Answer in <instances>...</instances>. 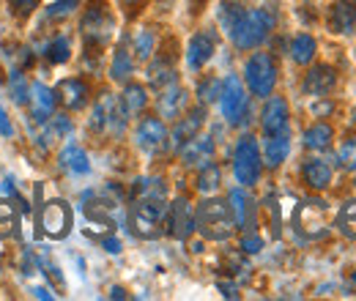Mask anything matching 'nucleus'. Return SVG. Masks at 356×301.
<instances>
[{
  "mask_svg": "<svg viewBox=\"0 0 356 301\" xmlns=\"http://www.w3.org/2000/svg\"><path fill=\"white\" fill-rule=\"evenodd\" d=\"M220 17H222V28L227 31V36L241 49H252L261 42H266L271 28H274V17L264 8L241 11L238 6L225 3Z\"/></svg>",
  "mask_w": 356,
  "mask_h": 301,
  "instance_id": "obj_1",
  "label": "nucleus"
},
{
  "mask_svg": "<svg viewBox=\"0 0 356 301\" xmlns=\"http://www.w3.org/2000/svg\"><path fill=\"white\" fill-rule=\"evenodd\" d=\"M195 227L209 241H225V238H230V233L236 227L233 214H230V206L225 200H206V203H200L197 211H195Z\"/></svg>",
  "mask_w": 356,
  "mask_h": 301,
  "instance_id": "obj_2",
  "label": "nucleus"
},
{
  "mask_svg": "<svg viewBox=\"0 0 356 301\" xmlns=\"http://www.w3.org/2000/svg\"><path fill=\"white\" fill-rule=\"evenodd\" d=\"M165 200L156 197H137V203L132 206V227L137 236L143 238H156L165 227Z\"/></svg>",
  "mask_w": 356,
  "mask_h": 301,
  "instance_id": "obj_3",
  "label": "nucleus"
},
{
  "mask_svg": "<svg viewBox=\"0 0 356 301\" xmlns=\"http://www.w3.org/2000/svg\"><path fill=\"white\" fill-rule=\"evenodd\" d=\"M80 31H83V39H86V44H88L90 49H102L104 44L110 42L113 31H115V19L107 11V6L93 3V6H88L86 17H83Z\"/></svg>",
  "mask_w": 356,
  "mask_h": 301,
  "instance_id": "obj_4",
  "label": "nucleus"
},
{
  "mask_svg": "<svg viewBox=\"0 0 356 301\" xmlns=\"http://www.w3.org/2000/svg\"><path fill=\"white\" fill-rule=\"evenodd\" d=\"M244 77H247V86L255 96H271L274 83H277V66H274V58L268 52H255L247 66H244Z\"/></svg>",
  "mask_w": 356,
  "mask_h": 301,
  "instance_id": "obj_5",
  "label": "nucleus"
},
{
  "mask_svg": "<svg viewBox=\"0 0 356 301\" xmlns=\"http://www.w3.org/2000/svg\"><path fill=\"white\" fill-rule=\"evenodd\" d=\"M233 170L241 186H252L261 178V148L255 137H241L233 154Z\"/></svg>",
  "mask_w": 356,
  "mask_h": 301,
  "instance_id": "obj_6",
  "label": "nucleus"
},
{
  "mask_svg": "<svg viewBox=\"0 0 356 301\" xmlns=\"http://www.w3.org/2000/svg\"><path fill=\"white\" fill-rule=\"evenodd\" d=\"M220 104H222V115L230 124H241L244 115H247V107H250V99L244 93V86L236 74H230L222 83L220 90Z\"/></svg>",
  "mask_w": 356,
  "mask_h": 301,
  "instance_id": "obj_7",
  "label": "nucleus"
},
{
  "mask_svg": "<svg viewBox=\"0 0 356 301\" xmlns=\"http://www.w3.org/2000/svg\"><path fill=\"white\" fill-rule=\"evenodd\" d=\"M42 227L49 238H66L72 230V209L63 200H49L42 209Z\"/></svg>",
  "mask_w": 356,
  "mask_h": 301,
  "instance_id": "obj_8",
  "label": "nucleus"
},
{
  "mask_svg": "<svg viewBox=\"0 0 356 301\" xmlns=\"http://www.w3.org/2000/svg\"><path fill=\"white\" fill-rule=\"evenodd\" d=\"M124 110L121 104L107 93L96 107H93V118H90V127L99 131H113V134H121L124 131Z\"/></svg>",
  "mask_w": 356,
  "mask_h": 301,
  "instance_id": "obj_9",
  "label": "nucleus"
},
{
  "mask_svg": "<svg viewBox=\"0 0 356 301\" xmlns=\"http://www.w3.org/2000/svg\"><path fill=\"white\" fill-rule=\"evenodd\" d=\"M134 140L145 154H159L168 148V129L159 118H145L134 131Z\"/></svg>",
  "mask_w": 356,
  "mask_h": 301,
  "instance_id": "obj_10",
  "label": "nucleus"
},
{
  "mask_svg": "<svg viewBox=\"0 0 356 301\" xmlns=\"http://www.w3.org/2000/svg\"><path fill=\"white\" fill-rule=\"evenodd\" d=\"M261 127H264L266 137L288 131V101L285 99H280V96L268 99L266 107H264V115H261Z\"/></svg>",
  "mask_w": 356,
  "mask_h": 301,
  "instance_id": "obj_11",
  "label": "nucleus"
},
{
  "mask_svg": "<svg viewBox=\"0 0 356 301\" xmlns=\"http://www.w3.org/2000/svg\"><path fill=\"white\" fill-rule=\"evenodd\" d=\"M168 222H170V233L176 238H181V241L189 238V233L195 230V211H192L189 200L178 197L176 203L170 206V211H168Z\"/></svg>",
  "mask_w": 356,
  "mask_h": 301,
  "instance_id": "obj_12",
  "label": "nucleus"
},
{
  "mask_svg": "<svg viewBox=\"0 0 356 301\" xmlns=\"http://www.w3.org/2000/svg\"><path fill=\"white\" fill-rule=\"evenodd\" d=\"M323 203H305L296 214V225L305 230V236L310 238H318L326 233V222H323Z\"/></svg>",
  "mask_w": 356,
  "mask_h": 301,
  "instance_id": "obj_13",
  "label": "nucleus"
},
{
  "mask_svg": "<svg viewBox=\"0 0 356 301\" xmlns=\"http://www.w3.org/2000/svg\"><path fill=\"white\" fill-rule=\"evenodd\" d=\"M181 156H184V165L195 168V165H209L211 156H214V143L211 137H192L189 143L181 145Z\"/></svg>",
  "mask_w": 356,
  "mask_h": 301,
  "instance_id": "obj_14",
  "label": "nucleus"
},
{
  "mask_svg": "<svg viewBox=\"0 0 356 301\" xmlns=\"http://www.w3.org/2000/svg\"><path fill=\"white\" fill-rule=\"evenodd\" d=\"M329 25L334 33H356V0H340L329 11Z\"/></svg>",
  "mask_w": 356,
  "mask_h": 301,
  "instance_id": "obj_15",
  "label": "nucleus"
},
{
  "mask_svg": "<svg viewBox=\"0 0 356 301\" xmlns=\"http://www.w3.org/2000/svg\"><path fill=\"white\" fill-rule=\"evenodd\" d=\"M211 55H214V39L209 33H197V36H192V42L186 47V66L192 72H197L211 60Z\"/></svg>",
  "mask_w": 356,
  "mask_h": 301,
  "instance_id": "obj_16",
  "label": "nucleus"
},
{
  "mask_svg": "<svg viewBox=\"0 0 356 301\" xmlns=\"http://www.w3.org/2000/svg\"><path fill=\"white\" fill-rule=\"evenodd\" d=\"M334 86H337V74L332 66H315L305 77V93H310V96H323Z\"/></svg>",
  "mask_w": 356,
  "mask_h": 301,
  "instance_id": "obj_17",
  "label": "nucleus"
},
{
  "mask_svg": "<svg viewBox=\"0 0 356 301\" xmlns=\"http://www.w3.org/2000/svg\"><path fill=\"white\" fill-rule=\"evenodd\" d=\"M184 110H186V90L181 86H176V83L165 86L162 96H159V113L165 118H178Z\"/></svg>",
  "mask_w": 356,
  "mask_h": 301,
  "instance_id": "obj_18",
  "label": "nucleus"
},
{
  "mask_svg": "<svg viewBox=\"0 0 356 301\" xmlns=\"http://www.w3.org/2000/svg\"><path fill=\"white\" fill-rule=\"evenodd\" d=\"M58 96L69 110H83L88 104V86L83 80H63L58 86Z\"/></svg>",
  "mask_w": 356,
  "mask_h": 301,
  "instance_id": "obj_19",
  "label": "nucleus"
},
{
  "mask_svg": "<svg viewBox=\"0 0 356 301\" xmlns=\"http://www.w3.org/2000/svg\"><path fill=\"white\" fill-rule=\"evenodd\" d=\"M31 96H33V118L36 121H49L52 118V113H55V90H49L47 86L42 83H36V86L31 88Z\"/></svg>",
  "mask_w": 356,
  "mask_h": 301,
  "instance_id": "obj_20",
  "label": "nucleus"
},
{
  "mask_svg": "<svg viewBox=\"0 0 356 301\" xmlns=\"http://www.w3.org/2000/svg\"><path fill=\"white\" fill-rule=\"evenodd\" d=\"M302 178H305V184H307L310 189L321 192V189H326L329 181H332V168H329L323 159H310V162L302 168Z\"/></svg>",
  "mask_w": 356,
  "mask_h": 301,
  "instance_id": "obj_21",
  "label": "nucleus"
},
{
  "mask_svg": "<svg viewBox=\"0 0 356 301\" xmlns=\"http://www.w3.org/2000/svg\"><path fill=\"white\" fill-rule=\"evenodd\" d=\"M288 151H291L288 131H282V134H271V137H266V145H264V159H266L268 168H277V165L285 162Z\"/></svg>",
  "mask_w": 356,
  "mask_h": 301,
  "instance_id": "obj_22",
  "label": "nucleus"
},
{
  "mask_svg": "<svg viewBox=\"0 0 356 301\" xmlns=\"http://www.w3.org/2000/svg\"><path fill=\"white\" fill-rule=\"evenodd\" d=\"M58 162H60V168H63V170L72 172V175H86V172L90 170L88 154H86L83 148H77V145L63 148V151H60V156H58Z\"/></svg>",
  "mask_w": 356,
  "mask_h": 301,
  "instance_id": "obj_23",
  "label": "nucleus"
},
{
  "mask_svg": "<svg viewBox=\"0 0 356 301\" xmlns=\"http://www.w3.org/2000/svg\"><path fill=\"white\" fill-rule=\"evenodd\" d=\"M227 206H230V214H233L236 227H250V219H252V216H250V211H252V200H250V195H247L244 189H233Z\"/></svg>",
  "mask_w": 356,
  "mask_h": 301,
  "instance_id": "obj_24",
  "label": "nucleus"
},
{
  "mask_svg": "<svg viewBox=\"0 0 356 301\" xmlns=\"http://www.w3.org/2000/svg\"><path fill=\"white\" fill-rule=\"evenodd\" d=\"M200 127H203V110L189 113V115L176 127V131H173V148H181L184 143H189V140L197 134Z\"/></svg>",
  "mask_w": 356,
  "mask_h": 301,
  "instance_id": "obj_25",
  "label": "nucleus"
},
{
  "mask_svg": "<svg viewBox=\"0 0 356 301\" xmlns=\"http://www.w3.org/2000/svg\"><path fill=\"white\" fill-rule=\"evenodd\" d=\"M132 55H129V49L121 44L118 47V52H115V58H113V66H110V74H113V80L115 83H124V80H129L132 77Z\"/></svg>",
  "mask_w": 356,
  "mask_h": 301,
  "instance_id": "obj_26",
  "label": "nucleus"
},
{
  "mask_svg": "<svg viewBox=\"0 0 356 301\" xmlns=\"http://www.w3.org/2000/svg\"><path fill=\"white\" fill-rule=\"evenodd\" d=\"M121 104H124V113H127V115H137V113H143V107L148 104L145 88L143 86H127L124 96H121Z\"/></svg>",
  "mask_w": 356,
  "mask_h": 301,
  "instance_id": "obj_27",
  "label": "nucleus"
},
{
  "mask_svg": "<svg viewBox=\"0 0 356 301\" xmlns=\"http://www.w3.org/2000/svg\"><path fill=\"white\" fill-rule=\"evenodd\" d=\"M315 39L312 36H307V33H302V36H296L293 42H291V58L296 60V63H310L312 58H315Z\"/></svg>",
  "mask_w": 356,
  "mask_h": 301,
  "instance_id": "obj_28",
  "label": "nucleus"
},
{
  "mask_svg": "<svg viewBox=\"0 0 356 301\" xmlns=\"http://www.w3.org/2000/svg\"><path fill=\"white\" fill-rule=\"evenodd\" d=\"M329 143H332V127H326V124H315L305 131V145L310 151H323V148H329Z\"/></svg>",
  "mask_w": 356,
  "mask_h": 301,
  "instance_id": "obj_29",
  "label": "nucleus"
},
{
  "mask_svg": "<svg viewBox=\"0 0 356 301\" xmlns=\"http://www.w3.org/2000/svg\"><path fill=\"white\" fill-rule=\"evenodd\" d=\"M148 83L156 88H165V86H170V83H176V72H173V66L165 63V60L151 63V66H148Z\"/></svg>",
  "mask_w": 356,
  "mask_h": 301,
  "instance_id": "obj_30",
  "label": "nucleus"
},
{
  "mask_svg": "<svg viewBox=\"0 0 356 301\" xmlns=\"http://www.w3.org/2000/svg\"><path fill=\"white\" fill-rule=\"evenodd\" d=\"M168 189L159 178H140L134 184V197H156V200H165Z\"/></svg>",
  "mask_w": 356,
  "mask_h": 301,
  "instance_id": "obj_31",
  "label": "nucleus"
},
{
  "mask_svg": "<svg viewBox=\"0 0 356 301\" xmlns=\"http://www.w3.org/2000/svg\"><path fill=\"white\" fill-rule=\"evenodd\" d=\"M47 60L49 63H66L69 60V55H72V44L66 36H58V39H52V42L47 44Z\"/></svg>",
  "mask_w": 356,
  "mask_h": 301,
  "instance_id": "obj_32",
  "label": "nucleus"
},
{
  "mask_svg": "<svg viewBox=\"0 0 356 301\" xmlns=\"http://www.w3.org/2000/svg\"><path fill=\"white\" fill-rule=\"evenodd\" d=\"M337 227H340L343 236L356 238V200L346 203V206L340 209V214H337Z\"/></svg>",
  "mask_w": 356,
  "mask_h": 301,
  "instance_id": "obj_33",
  "label": "nucleus"
},
{
  "mask_svg": "<svg viewBox=\"0 0 356 301\" xmlns=\"http://www.w3.org/2000/svg\"><path fill=\"white\" fill-rule=\"evenodd\" d=\"M217 186H220V168L209 162V165H203V170L197 175V189L203 195H211V192H217Z\"/></svg>",
  "mask_w": 356,
  "mask_h": 301,
  "instance_id": "obj_34",
  "label": "nucleus"
},
{
  "mask_svg": "<svg viewBox=\"0 0 356 301\" xmlns=\"http://www.w3.org/2000/svg\"><path fill=\"white\" fill-rule=\"evenodd\" d=\"M8 93H11V99H14L17 104H25V101H28L31 88L25 83L22 72H11V74H8Z\"/></svg>",
  "mask_w": 356,
  "mask_h": 301,
  "instance_id": "obj_35",
  "label": "nucleus"
},
{
  "mask_svg": "<svg viewBox=\"0 0 356 301\" xmlns=\"http://www.w3.org/2000/svg\"><path fill=\"white\" fill-rule=\"evenodd\" d=\"M337 162L346 168V170H356V137L343 140L340 151H337Z\"/></svg>",
  "mask_w": 356,
  "mask_h": 301,
  "instance_id": "obj_36",
  "label": "nucleus"
},
{
  "mask_svg": "<svg viewBox=\"0 0 356 301\" xmlns=\"http://www.w3.org/2000/svg\"><path fill=\"white\" fill-rule=\"evenodd\" d=\"M69 129H72V121L66 115H55L52 113V121H49V127L44 131V140H60L63 134H69Z\"/></svg>",
  "mask_w": 356,
  "mask_h": 301,
  "instance_id": "obj_37",
  "label": "nucleus"
},
{
  "mask_svg": "<svg viewBox=\"0 0 356 301\" xmlns=\"http://www.w3.org/2000/svg\"><path fill=\"white\" fill-rule=\"evenodd\" d=\"M151 52H154V33L151 31H140L134 36V55L140 60H145V58H151Z\"/></svg>",
  "mask_w": 356,
  "mask_h": 301,
  "instance_id": "obj_38",
  "label": "nucleus"
},
{
  "mask_svg": "<svg viewBox=\"0 0 356 301\" xmlns=\"http://www.w3.org/2000/svg\"><path fill=\"white\" fill-rule=\"evenodd\" d=\"M80 6V0H58L47 8V17L49 19H66L69 14H74V8Z\"/></svg>",
  "mask_w": 356,
  "mask_h": 301,
  "instance_id": "obj_39",
  "label": "nucleus"
},
{
  "mask_svg": "<svg viewBox=\"0 0 356 301\" xmlns=\"http://www.w3.org/2000/svg\"><path fill=\"white\" fill-rule=\"evenodd\" d=\"M220 90H222V83L220 80H203L200 86H197V96L203 99V101H214V99H220Z\"/></svg>",
  "mask_w": 356,
  "mask_h": 301,
  "instance_id": "obj_40",
  "label": "nucleus"
},
{
  "mask_svg": "<svg viewBox=\"0 0 356 301\" xmlns=\"http://www.w3.org/2000/svg\"><path fill=\"white\" fill-rule=\"evenodd\" d=\"M241 250H244L247 255H255V252L264 250V238H261V236H244V238H241Z\"/></svg>",
  "mask_w": 356,
  "mask_h": 301,
  "instance_id": "obj_41",
  "label": "nucleus"
},
{
  "mask_svg": "<svg viewBox=\"0 0 356 301\" xmlns=\"http://www.w3.org/2000/svg\"><path fill=\"white\" fill-rule=\"evenodd\" d=\"M11 227H14V214H11V209H8V206H0V238L8 236Z\"/></svg>",
  "mask_w": 356,
  "mask_h": 301,
  "instance_id": "obj_42",
  "label": "nucleus"
},
{
  "mask_svg": "<svg viewBox=\"0 0 356 301\" xmlns=\"http://www.w3.org/2000/svg\"><path fill=\"white\" fill-rule=\"evenodd\" d=\"M42 268H44L47 277H49V279H52L58 288H63V274H60V268H58L55 263H49V260L44 258V260H42Z\"/></svg>",
  "mask_w": 356,
  "mask_h": 301,
  "instance_id": "obj_43",
  "label": "nucleus"
},
{
  "mask_svg": "<svg viewBox=\"0 0 356 301\" xmlns=\"http://www.w3.org/2000/svg\"><path fill=\"white\" fill-rule=\"evenodd\" d=\"M8 3H11V8H14L17 14H22V17L31 14V11L39 6V0H8Z\"/></svg>",
  "mask_w": 356,
  "mask_h": 301,
  "instance_id": "obj_44",
  "label": "nucleus"
},
{
  "mask_svg": "<svg viewBox=\"0 0 356 301\" xmlns=\"http://www.w3.org/2000/svg\"><path fill=\"white\" fill-rule=\"evenodd\" d=\"M102 247H104L110 255H118V252H121V241H118V238H104Z\"/></svg>",
  "mask_w": 356,
  "mask_h": 301,
  "instance_id": "obj_45",
  "label": "nucleus"
},
{
  "mask_svg": "<svg viewBox=\"0 0 356 301\" xmlns=\"http://www.w3.org/2000/svg\"><path fill=\"white\" fill-rule=\"evenodd\" d=\"M11 121H8V115H6V110L0 107V134H6V137H11Z\"/></svg>",
  "mask_w": 356,
  "mask_h": 301,
  "instance_id": "obj_46",
  "label": "nucleus"
},
{
  "mask_svg": "<svg viewBox=\"0 0 356 301\" xmlns=\"http://www.w3.org/2000/svg\"><path fill=\"white\" fill-rule=\"evenodd\" d=\"M220 291H222L227 299H238V291H236V285H227V282H220Z\"/></svg>",
  "mask_w": 356,
  "mask_h": 301,
  "instance_id": "obj_47",
  "label": "nucleus"
},
{
  "mask_svg": "<svg viewBox=\"0 0 356 301\" xmlns=\"http://www.w3.org/2000/svg\"><path fill=\"white\" fill-rule=\"evenodd\" d=\"M0 189H3V195H14V192H17V189H14V178H3V186H0Z\"/></svg>",
  "mask_w": 356,
  "mask_h": 301,
  "instance_id": "obj_48",
  "label": "nucleus"
},
{
  "mask_svg": "<svg viewBox=\"0 0 356 301\" xmlns=\"http://www.w3.org/2000/svg\"><path fill=\"white\" fill-rule=\"evenodd\" d=\"M33 296H36V299H52V293H49V291H47V288H33Z\"/></svg>",
  "mask_w": 356,
  "mask_h": 301,
  "instance_id": "obj_49",
  "label": "nucleus"
},
{
  "mask_svg": "<svg viewBox=\"0 0 356 301\" xmlns=\"http://www.w3.org/2000/svg\"><path fill=\"white\" fill-rule=\"evenodd\" d=\"M118 3H121L124 8H137V6L143 3V0H118Z\"/></svg>",
  "mask_w": 356,
  "mask_h": 301,
  "instance_id": "obj_50",
  "label": "nucleus"
},
{
  "mask_svg": "<svg viewBox=\"0 0 356 301\" xmlns=\"http://www.w3.org/2000/svg\"><path fill=\"white\" fill-rule=\"evenodd\" d=\"M110 296H113V299H124L127 293H124V288H113V293H110Z\"/></svg>",
  "mask_w": 356,
  "mask_h": 301,
  "instance_id": "obj_51",
  "label": "nucleus"
},
{
  "mask_svg": "<svg viewBox=\"0 0 356 301\" xmlns=\"http://www.w3.org/2000/svg\"><path fill=\"white\" fill-rule=\"evenodd\" d=\"M315 113H329L332 110V104H318V107H312Z\"/></svg>",
  "mask_w": 356,
  "mask_h": 301,
  "instance_id": "obj_52",
  "label": "nucleus"
},
{
  "mask_svg": "<svg viewBox=\"0 0 356 301\" xmlns=\"http://www.w3.org/2000/svg\"><path fill=\"white\" fill-rule=\"evenodd\" d=\"M351 279H354V285H356V271H354V277H351Z\"/></svg>",
  "mask_w": 356,
  "mask_h": 301,
  "instance_id": "obj_53",
  "label": "nucleus"
},
{
  "mask_svg": "<svg viewBox=\"0 0 356 301\" xmlns=\"http://www.w3.org/2000/svg\"><path fill=\"white\" fill-rule=\"evenodd\" d=\"M195 3H206V0H195Z\"/></svg>",
  "mask_w": 356,
  "mask_h": 301,
  "instance_id": "obj_54",
  "label": "nucleus"
},
{
  "mask_svg": "<svg viewBox=\"0 0 356 301\" xmlns=\"http://www.w3.org/2000/svg\"><path fill=\"white\" fill-rule=\"evenodd\" d=\"M354 124H356V110H354Z\"/></svg>",
  "mask_w": 356,
  "mask_h": 301,
  "instance_id": "obj_55",
  "label": "nucleus"
}]
</instances>
